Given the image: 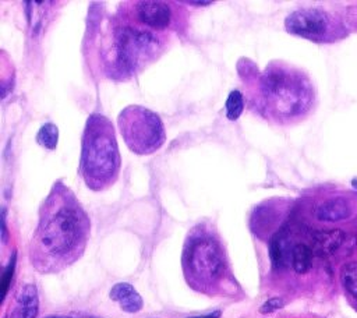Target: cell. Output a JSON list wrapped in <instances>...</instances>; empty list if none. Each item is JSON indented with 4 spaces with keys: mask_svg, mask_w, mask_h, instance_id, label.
<instances>
[{
    "mask_svg": "<svg viewBox=\"0 0 357 318\" xmlns=\"http://www.w3.org/2000/svg\"><path fill=\"white\" fill-rule=\"evenodd\" d=\"M89 218L74 191L56 181L39 208L29 259L40 273H57L78 261L88 244Z\"/></svg>",
    "mask_w": 357,
    "mask_h": 318,
    "instance_id": "cell-1",
    "label": "cell"
},
{
    "mask_svg": "<svg viewBox=\"0 0 357 318\" xmlns=\"http://www.w3.org/2000/svg\"><path fill=\"white\" fill-rule=\"evenodd\" d=\"M165 47L166 39L162 32L138 24L124 13L123 20L112 24L103 53L109 59L112 74L123 78L138 74L158 60Z\"/></svg>",
    "mask_w": 357,
    "mask_h": 318,
    "instance_id": "cell-2",
    "label": "cell"
},
{
    "mask_svg": "<svg viewBox=\"0 0 357 318\" xmlns=\"http://www.w3.org/2000/svg\"><path fill=\"white\" fill-rule=\"evenodd\" d=\"M259 112L275 121H289L304 114L312 102V88L305 75L280 63H271L257 78Z\"/></svg>",
    "mask_w": 357,
    "mask_h": 318,
    "instance_id": "cell-3",
    "label": "cell"
},
{
    "mask_svg": "<svg viewBox=\"0 0 357 318\" xmlns=\"http://www.w3.org/2000/svg\"><path fill=\"white\" fill-rule=\"evenodd\" d=\"M121 167L120 151L112 121L93 113L86 119L82 139L79 174L92 191H105L119 179Z\"/></svg>",
    "mask_w": 357,
    "mask_h": 318,
    "instance_id": "cell-4",
    "label": "cell"
},
{
    "mask_svg": "<svg viewBox=\"0 0 357 318\" xmlns=\"http://www.w3.org/2000/svg\"><path fill=\"white\" fill-rule=\"evenodd\" d=\"M183 269L188 285L202 293H213L226 273L219 241L204 230H192L183 251Z\"/></svg>",
    "mask_w": 357,
    "mask_h": 318,
    "instance_id": "cell-5",
    "label": "cell"
},
{
    "mask_svg": "<svg viewBox=\"0 0 357 318\" xmlns=\"http://www.w3.org/2000/svg\"><path fill=\"white\" fill-rule=\"evenodd\" d=\"M117 126L127 148L137 155H151L166 141V131L159 114L139 105L124 107L117 117Z\"/></svg>",
    "mask_w": 357,
    "mask_h": 318,
    "instance_id": "cell-6",
    "label": "cell"
},
{
    "mask_svg": "<svg viewBox=\"0 0 357 318\" xmlns=\"http://www.w3.org/2000/svg\"><path fill=\"white\" fill-rule=\"evenodd\" d=\"M284 28L293 35L321 40L328 33L329 15L321 8H298L286 17Z\"/></svg>",
    "mask_w": 357,
    "mask_h": 318,
    "instance_id": "cell-7",
    "label": "cell"
},
{
    "mask_svg": "<svg viewBox=\"0 0 357 318\" xmlns=\"http://www.w3.org/2000/svg\"><path fill=\"white\" fill-rule=\"evenodd\" d=\"M126 13L138 24L158 32L167 31L172 26L174 18L170 3L159 0L134 1L131 3L130 11Z\"/></svg>",
    "mask_w": 357,
    "mask_h": 318,
    "instance_id": "cell-8",
    "label": "cell"
},
{
    "mask_svg": "<svg viewBox=\"0 0 357 318\" xmlns=\"http://www.w3.org/2000/svg\"><path fill=\"white\" fill-rule=\"evenodd\" d=\"M39 308L38 290L33 283L22 285L14 298L10 318H36Z\"/></svg>",
    "mask_w": 357,
    "mask_h": 318,
    "instance_id": "cell-9",
    "label": "cell"
},
{
    "mask_svg": "<svg viewBox=\"0 0 357 318\" xmlns=\"http://www.w3.org/2000/svg\"><path fill=\"white\" fill-rule=\"evenodd\" d=\"M344 241V233L339 229L318 230L311 234V248L314 254L331 255L336 252Z\"/></svg>",
    "mask_w": 357,
    "mask_h": 318,
    "instance_id": "cell-10",
    "label": "cell"
},
{
    "mask_svg": "<svg viewBox=\"0 0 357 318\" xmlns=\"http://www.w3.org/2000/svg\"><path fill=\"white\" fill-rule=\"evenodd\" d=\"M109 296L113 301H117L120 308L126 312H131V314L138 312L144 305V301H142V297L139 296V293L134 289L132 285H130L127 282L116 283L112 287Z\"/></svg>",
    "mask_w": 357,
    "mask_h": 318,
    "instance_id": "cell-11",
    "label": "cell"
},
{
    "mask_svg": "<svg viewBox=\"0 0 357 318\" xmlns=\"http://www.w3.org/2000/svg\"><path fill=\"white\" fill-rule=\"evenodd\" d=\"M350 205L344 198L336 197L318 204L314 216L321 222H339L350 216Z\"/></svg>",
    "mask_w": 357,
    "mask_h": 318,
    "instance_id": "cell-12",
    "label": "cell"
},
{
    "mask_svg": "<svg viewBox=\"0 0 357 318\" xmlns=\"http://www.w3.org/2000/svg\"><path fill=\"white\" fill-rule=\"evenodd\" d=\"M291 248L286 230H280L272 236L269 241V257L275 269H282L290 262Z\"/></svg>",
    "mask_w": 357,
    "mask_h": 318,
    "instance_id": "cell-13",
    "label": "cell"
},
{
    "mask_svg": "<svg viewBox=\"0 0 357 318\" xmlns=\"http://www.w3.org/2000/svg\"><path fill=\"white\" fill-rule=\"evenodd\" d=\"M312 257H314L312 248L304 243H298V244H294L291 248L290 264L297 273H305L310 271L312 265Z\"/></svg>",
    "mask_w": 357,
    "mask_h": 318,
    "instance_id": "cell-14",
    "label": "cell"
},
{
    "mask_svg": "<svg viewBox=\"0 0 357 318\" xmlns=\"http://www.w3.org/2000/svg\"><path fill=\"white\" fill-rule=\"evenodd\" d=\"M57 141H59L57 126H54L53 123H46L39 128V131L36 134V142L40 146H43L45 149L53 151L57 146Z\"/></svg>",
    "mask_w": 357,
    "mask_h": 318,
    "instance_id": "cell-15",
    "label": "cell"
},
{
    "mask_svg": "<svg viewBox=\"0 0 357 318\" xmlns=\"http://www.w3.org/2000/svg\"><path fill=\"white\" fill-rule=\"evenodd\" d=\"M340 280L346 292L357 298V262L351 261L343 265L340 272Z\"/></svg>",
    "mask_w": 357,
    "mask_h": 318,
    "instance_id": "cell-16",
    "label": "cell"
},
{
    "mask_svg": "<svg viewBox=\"0 0 357 318\" xmlns=\"http://www.w3.org/2000/svg\"><path fill=\"white\" fill-rule=\"evenodd\" d=\"M243 110H244V96L240 91L234 89L229 93V96L226 99V103H225L226 117L230 121H234L241 116Z\"/></svg>",
    "mask_w": 357,
    "mask_h": 318,
    "instance_id": "cell-17",
    "label": "cell"
},
{
    "mask_svg": "<svg viewBox=\"0 0 357 318\" xmlns=\"http://www.w3.org/2000/svg\"><path fill=\"white\" fill-rule=\"evenodd\" d=\"M14 268H15V252L10 258V262H8V265L6 266V269L3 272V278H1V297H3V300L7 296V292H8L13 275H14Z\"/></svg>",
    "mask_w": 357,
    "mask_h": 318,
    "instance_id": "cell-18",
    "label": "cell"
},
{
    "mask_svg": "<svg viewBox=\"0 0 357 318\" xmlns=\"http://www.w3.org/2000/svg\"><path fill=\"white\" fill-rule=\"evenodd\" d=\"M282 305H283V300L279 298V297H273V298H269L268 301H265V303L261 305L259 311H261L262 314H268V312H272V311L279 310Z\"/></svg>",
    "mask_w": 357,
    "mask_h": 318,
    "instance_id": "cell-19",
    "label": "cell"
},
{
    "mask_svg": "<svg viewBox=\"0 0 357 318\" xmlns=\"http://www.w3.org/2000/svg\"><path fill=\"white\" fill-rule=\"evenodd\" d=\"M1 240L3 243L7 241V227H6V209L1 211Z\"/></svg>",
    "mask_w": 357,
    "mask_h": 318,
    "instance_id": "cell-20",
    "label": "cell"
},
{
    "mask_svg": "<svg viewBox=\"0 0 357 318\" xmlns=\"http://www.w3.org/2000/svg\"><path fill=\"white\" fill-rule=\"evenodd\" d=\"M188 318H220V311H213V312H209V314L195 315V317H188Z\"/></svg>",
    "mask_w": 357,
    "mask_h": 318,
    "instance_id": "cell-21",
    "label": "cell"
},
{
    "mask_svg": "<svg viewBox=\"0 0 357 318\" xmlns=\"http://www.w3.org/2000/svg\"><path fill=\"white\" fill-rule=\"evenodd\" d=\"M46 318H98V317H73V315H50Z\"/></svg>",
    "mask_w": 357,
    "mask_h": 318,
    "instance_id": "cell-22",
    "label": "cell"
},
{
    "mask_svg": "<svg viewBox=\"0 0 357 318\" xmlns=\"http://www.w3.org/2000/svg\"><path fill=\"white\" fill-rule=\"evenodd\" d=\"M190 6H198V7H204V6H209L212 4L211 1H188Z\"/></svg>",
    "mask_w": 357,
    "mask_h": 318,
    "instance_id": "cell-23",
    "label": "cell"
}]
</instances>
